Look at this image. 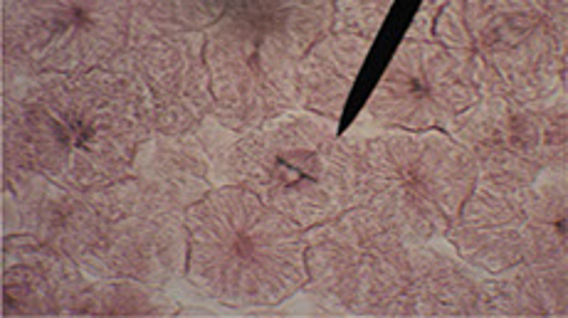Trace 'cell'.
I'll list each match as a JSON object with an SVG mask.
<instances>
[{
    "label": "cell",
    "instance_id": "1",
    "mask_svg": "<svg viewBox=\"0 0 568 318\" xmlns=\"http://www.w3.org/2000/svg\"><path fill=\"white\" fill-rule=\"evenodd\" d=\"M247 183L294 220L314 223L344 193V158L314 129H282L243 148Z\"/></svg>",
    "mask_w": 568,
    "mask_h": 318
},
{
    "label": "cell",
    "instance_id": "2",
    "mask_svg": "<svg viewBox=\"0 0 568 318\" xmlns=\"http://www.w3.org/2000/svg\"><path fill=\"white\" fill-rule=\"evenodd\" d=\"M122 122L114 102H36L28 106V141L48 161H119Z\"/></svg>",
    "mask_w": 568,
    "mask_h": 318
},
{
    "label": "cell",
    "instance_id": "3",
    "mask_svg": "<svg viewBox=\"0 0 568 318\" xmlns=\"http://www.w3.org/2000/svg\"><path fill=\"white\" fill-rule=\"evenodd\" d=\"M435 146H408L403 158L396 153H386L390 161L374 158L378 188L384 191V201L400 211L410 223L430 229L450 220L457 195L465 191V178H443V171L465 166V156H438Z\"/></svg>",
    "mask_w": 568,
    "mask_h": 318
}]
</instances>
